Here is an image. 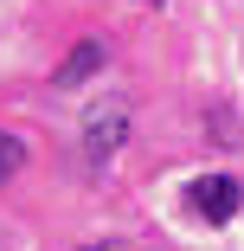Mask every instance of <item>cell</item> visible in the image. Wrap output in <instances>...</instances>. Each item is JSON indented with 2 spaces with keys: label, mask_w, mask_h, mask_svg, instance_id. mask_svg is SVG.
I'll use <instances>...</instances> for the list:
<instances>
[{
  "label": "cell",
  "mask_w": 244,
  "mask_h": 251,
  "mask_svg": "<svg viewBox=\"0 0 244 251\" xmlns=\"http://www.w3.org/2000/svg\"><path fill=\"white\" fill-rule=\"evenodd\" d=\"M90 251H103V245H90ZM110 251H116V245H110Z\"/></svg>",
  "instance_id": "6"
},
{
  "label": "cell",
  "mask_w": 244,
  "mask_h": 251,
  "mask_svg": "<svg viewBox=\"0 0 244 251\" xmlns=\"http://www.w3.org/2000/svg\"><path fill=\"white\" fill-rule=\"evenodd\" d=\"M20 161H26V142L0 129V180H7V174H20Z\"/></svg>",
  "instance_id": "4"
},
{
  "label": "cell",
  "mask_w": 244,
  "mask_h": 251,
  "mask_svg": "<svg viewBox=\"0 0 244 251\" xmlns=\"http://www.w3.org/2000/svg\"><path fill=\"white\" fill-rule=\"evenodd\" d=\"M238 206H244V187H238L231 174H206V180H193V213H200L206 226H225Z\"/></svg>",
  "instance_id": "2"
},
{
  "label": "cell",
  "mask_w": 244,
  "mask_h": 251,
  "mask_svg": "<svg viewBox=\"0 0 244 251\" xmlns=\"http://www.w3.org/2000/svg\"><path fill=\"white\" fill-rule=\"evenodd\" d=\"M103 58H110V45H103V39H77L71 52H65V65H58V77H52V84H58V90H77L84 77L103 71Z\"/></svg>",
  "instance_id": "3"
},
{
  "label": "cell",
  "mask_w": 244,
  "mask_h": 251,
  "mask_svg": "<svg viewBox=\"0 0 244 251\" xmlns=\"http://www.w3.org/2000/svg\"><path fill=\"white\" fill-rule=\"evenodd\" d=\"M141 7H161V0H141Z\"/></svg>",
  "instance_id": "5"
},
{
  "label": "cell",
  "mask_w": 244,
  "mask_h": 251,
  "mask_svg": "<svg viewBox=\"0 0 244 251\" xmlns=\"http://www.w3.org/2000/svg\"><path fill=\"white\" fill-rule=\"evenodd\" d=\"M122 142H129V103H122V97H103V103L84 116V161L103 168Z\"/></svg>",
  "instance_id": "1"
}]
</instances>
